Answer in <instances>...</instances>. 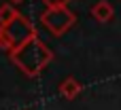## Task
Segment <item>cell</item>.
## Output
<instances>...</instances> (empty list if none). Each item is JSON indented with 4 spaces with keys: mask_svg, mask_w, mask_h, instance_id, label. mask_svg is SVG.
Wrapping results in <instances>:
<instances>
[{
    "mask_svg": "<svg viewBox=\"0 0 121 110\" xmlns=\"http://www.w3.org/2000/svg\"><path fill=\"white\" fill-rule=\"evenodd\" d=\"M9 57L26 76H36L49 66V61L53 59V51L38 36H34V38L26 40L21 47L13 49L9 53Z\"/></svg>",
    "mask_w": 121,
    "mask_h": 110,
    "instance_id": "1",
    "label": "cell"
},
{
    "mask_svg": "<svg viewBox=\"0 0 121 110\" xmlns=\"http://www.w3.org/2000/svg\"><path fill=\"white\" fill-rule=\"evenodd\" d=\"M34 36H36V28L26 17L19 15L15 21H11L6 25H0V49L11 53L13 49L21 47L26 40H30Z\"/></svg>",
    "mask_w": 121,
    "mask_h": 110,
    "instance_id": "2",
    "label": "cell"
},
{
    "mask_svg": "<svg viewBox=\"0 0 121 110\" xmlns=\"http://www.w3.org/2000/svg\"><path fill=\"white\" fill-rule=\"evenodd\" d=\"M77 21V15L68 8V6H60V8H45L40 13V23L45 25L47 32H51L53 36H62L66 34Z\"/></svg>",
    "mask_w": 121,
    "mask_h": 110,
    "instance_id": "3",
    "label": "cell"
},
{
    "mask_svg": "<svg viewBox=\"0 0 121 110\" xmlns=\"http://www.w3.org/2000/svg\"><path fill=\"white\" fill-rule=\"evenodd\" d=\"M113 4L108 2V0H98L94 6H91V17L96 19V21H100V23H106V21H111L113 19Z\"/></svg>",
    "mask_w": 121,
    "mask_h": 110,
    "instance_id": "4",
    "label": "cell"
},
{
    "mask_svg": "<svg viewBox=\"0 0 121 110\" xmlns=\"http://www.w3.org/2000/svg\"><path fill=\"white\" fill-rule=\"evenodd\" d=\"M79 93H81V83H79L74 76H68L66 81L60 83V95H62L64 100H74Z\"/></svg>",
    "mask_w": 121,
    "mask_h": 110,
    "instance_id": "5",
    "label": "cell"
},
{
    "mask_svg": "<svg viewBox=\"0 0 121 110\" xmlns=\"http://www.w3.org/2000/svg\"><path fill=\"white\" fill-rule=\"evenodd\" d=\"M19 17V11L13 6V2H4L0 4V25H6L11 21H15Z\"/></svg>",
    "mask_w": 121,
    "mask_h": 110,
    "instance_id": "6",
    "label": "cell"
},
{
    "mask_svg": "<svg viewBox=\"0 0 121 110\" xmlns=\"http://www.w3.org/2000/svg\"><path fill=\"white\" fill-rule=\"evenodd\" d=\"M70 0H43V4L47 8H60V6H68Z\"/></svg>",
    "mask_w": 121,
    "mask_h": 110,
    "instance_id": "7",
    "label": "cell"
},
{
    "mask_svg": "<svg viewBox=\"0 0 121 110\" xmlns=\"http://www.w3.org/2000/svg\"><path fill=\"white\" fill-rule=\"evenodd\" d=\"M9 2H13V4H17V2H21V0H9Z\"/></svg>",
    "mask_w": 121,
    "mask_h": 110,
    "instance_id": "8",
    "label": "cell"
}]
</instances>
